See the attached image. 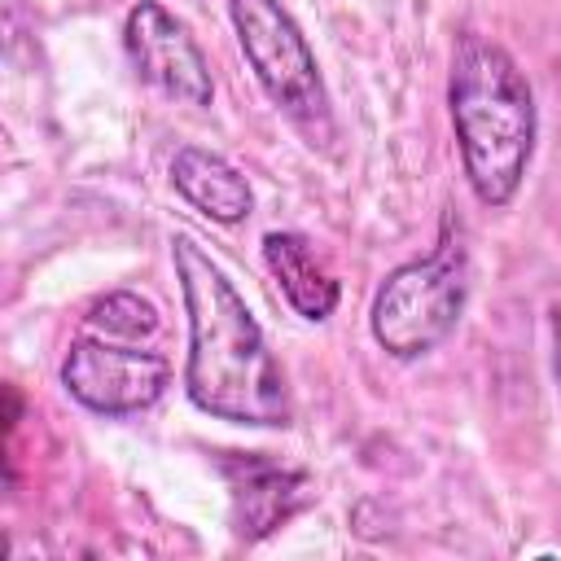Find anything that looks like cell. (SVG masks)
<instances>
[{
    "label": "cell",
    "mask_w": 561,
    "mask_h": 561,
    "mask_svg": "<svg viewBox=\"0 0 561 561\" xmlns=\"http://www.w3.org/2000/svg\"><path fill=\"white\" fill-rule=\"evenodd\" d=\"M171 263L188 316L184 390L193 408L232 425H289L294 403L285 373L228 272L188 232L171 237Z\"/></svg>",
    "instance_id": "obj_1"
},
{
    "label": "cell",
    "mask_w": 561,
    "mask_h": 561,
    "mask_svg": "<svg viewBox=\"0 0 561 561\" xmlns=\"http://www.w3.org/2000/svg\"><path fill=\"white\" fill-rule=\"evenodd\" d=\"M447 110L473 197L491 210L508 206L526 180L539 136L526 70L504 44L478 31H460L447 75Z\"/></svg>",
    "instance_id": "obj_2"
},
{
    "label": "cell",
    "mask_w": 561,
    "mask_h": 561,
    "mask_svg": "<svg viewBox=\"0 0 561 561\" xmlns=\"http://www.w3.org/2000/svg\"><path fill=\"white\" fill-rule=\"evenodd\" d=\"M465 298H469V245L460 219L447 210L438 228V245L425 259L399 263L377 285L368 307V329L386 355L421 359L456 333L465 316Z\"/></svg>",
    "instance_id": "obj_3"
},
{
    "label": "cell",
    "mask_w": 561,
    "mask_h": 561,
    "mask_svg": "<svg viewBox=\"0 0 561 561\" xmlns=\"http://www.w3.org/2000/svg\"><path fill=\"white\" fill-rule=\"evenodd\" d=\"M237 44L267 92V101L302 131L307 145L333 140V105L316 66V53L280 0H228Z\"/></svg>",
    "instance_id": "obj_4"
},
{
    "label": "cell",
    "mask_w": 561,
    "mask_h": 561,
    "mask_svg": "<svg viewBox=\"0 0 561 561\" xmlns=\"http://www.w3.org/2000/svg\"><path fill=\"white\" fill-rule=\"evenodd\" d=\"M167 381H171L167 355L140 351L123 337H105L92 329H83L61 359L66 394L96 416H136L162 399Z\"/></svg>",
    "instance_id": "obj_5"
},
{
    "label": "cell",
    "mask_w": 561,
    "mask_h": 561,
    "mask_svg": "<svg viewBox=\"0 0 561 561\" xmlns=\"http://www.w3.org/2000/svg\"><path fill=\"white\" fill-rule=\"evenodd\" d=\"M123 48L149 88L180 105H210L215 101V79L202 44L188 35V26L162 9L158 0H136L123 18Z\"/></svg>",
    "instance_id": "obj_6"
},
{
    "label": "cell",
    "mask_w": 561,
    "mask_h": 561,
    "mask_svg": "<svg viewBox=\"0 0 561 561\" xmlns=\"http://www.w3.org/2000/svg\"><path fill=\"white\" fill-rule=\"evenodd\" d=\"M219 473L228 482L232 530L241 539H267L294 513H302L307 500H311L302 469L280 465L272 456H259V451H224Z\"/></svg>",
    "instance_id": "obj_7"
},
{
    "label": "cell",
    "mask_w": 561,
    "mask_h": 561,
    "mask_svg": "<svg viewBox=\"0 0 561 561\" xmlns=\"http://www.w3.org/2000/svg\"><path fill=\"white\" fill-rule=\"evenodd\" d=\"M171 184L175 193L197 210L206 215L210 224H241L250 210H254V193H250V180L215 149H202V145H184L175 149L171 158Z\"/></svg>",
    "instance_id": "obj_8"
},
{
    "label": "cell",
    "mask_w": 561,
    "mask_h": 561,
    "mask_svg": "<svg viewBox=\"0 0 561 561\" xmlns=\"http://www.w3.org/2000/svg\"><path fill=\"white\" fill-rule=\"evenodd\" d=\"M263 263H267V272L276 276L285 302H289L302 320H316V324H320V320H329V316L337 311L342 289H337V280L320 267V259H316V250H311V241H307L302 232H280V228H272V232L263 237Z\"/></svg>",
    "instance_id": "obj_9"
},
{
    "label": "cell",
    "mask_w": 561,
    "mask_h": 561,
    "mask_svg": "<svg viewBox=\"0 0 561 561\" xmlns=\"http://www.w3.org/2000/svg\"><path fill=\"white\" fill-rule=\"evenodd\" d=\"M92 333H105V337H123V342H136V337H149L158 333V307L131 289H114L105 294L92 311H88V324Z\"/></svg>",
    "instance_id": "obj_10"
},
{
    "label": "cell",
    "mask_w": 561,
    "mask_h": 561,
    "mask_svg": "<svg viewBox=\"0 0 561 561\" xmlns=\"http://www.w3.org/2000/svg\"><path fill=\"white\" fill-rule=\"evenodd\" d=\"M552 377H557V394H561V311L552 320Z\"/></svg>",
    "instance_id": "obj_11"
}]
</instances>
